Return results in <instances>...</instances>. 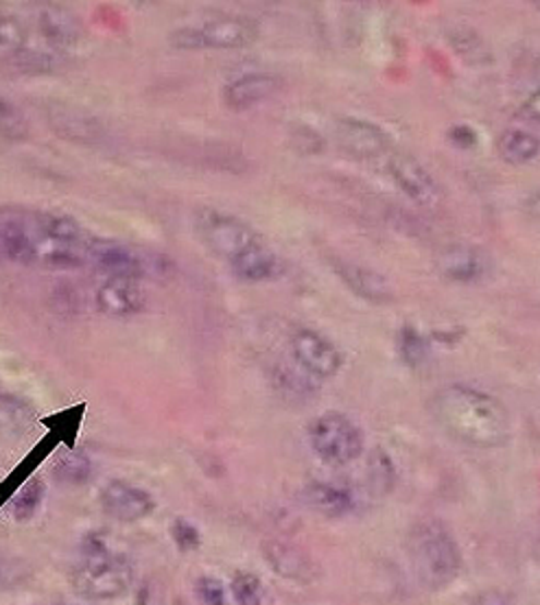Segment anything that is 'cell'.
Wrapping results in <instances>:
<instances>
[{"label":"cell","instance_id":"13","mask_svg":"<svg viewBox=\"0 0 540 605\" xmlns=\"http://www.w3.org/2000/svg\"><path fill=\"white\" fill-rule=\"evenodd\" d=\"M283 88V80L269 73H250L243 77H237L224 88V104L232 112H248L274 95H278Z\"/></svg>","mask_w":540,"mask_h":605},{"label":"cell","instance_id":"7","mask_svg":"<svg viewBox=\"0 0 540 605\" xmlns=\"http://www.w3.org/2000/svg\"><path fill=\"white\" fill-rule=\"evenodd\" d=\"M197 230L204 241V245L219 258L232 263L237 261L243 252H248L252 245L261 241L256 230L245 223L239 217L215 213V210H204L197 219Z\"/></svg>","mask_w":540,"mask_h":605},{"label":"cell","instance_id":"23","mask_svg":"<svg viewBox=\"0 0 540 605\" xmlns=\"http://www.w3.org/2000/svg\"><path fill=\"white\" fill-rule=\"evenodd\" d=\"M93 474V461L84 450H71L56 463V476L71 485H82Z\"/></svg>","mask_w":540,"mask_h":605},{"label":"cell","instance_id":"37","mask_svg":"<svg viewBox=\"0 0 540 605\" xmlns=\"http://www.w3.org/2000/svg\"><path fill=\"white\" fill-rule=\"evenodd\" d=\"M529 208H531L533 215L540 219V195H536V197L529 202Z\"/></svg>","mask_w":540,"mask_h":605},{"label":"cell","instance_id":"31","mask_svg":"<svg viewBox=\"0 0 540 605\" xmlns=\"http://www.w3.org/2000/svg\"><path fill=\"white\" fill-rule=\"evenodd\" d=\"M171 537L176 542V546L182 553L195 550L202 544V533L187 520V518H176L171 524Z\"/></svg>","mask_w":540,"mask_h":605},{"label":"cell","instance_id":"12","mask_svg":"<svg viewBox=\"0 0 540 605\" xmlns=\"http://www.w3.org/2000/svg\"><path fill=\"white\" fill-rule=\"evenodd\" d=\"M337 141L346 154L359 160H372L383 154H389L387 134L368 121L341 119L337 123Z\"/></svg>","mask_w":540,"mask_h":605},{"label":"cell","instance_id":"22","mask_svg":"<svg viewBox=\"0 0 540 605\" xmlns=\"http://www.w3.org/2000/svg\"><path fill=\"white\" fill-rule=\"evenodd\" d=\"M538 154H540V141L529 132L512 130L499 138V156L503 162H507L512 167L527 165Z\"/></svg>","mask_w":540,"mask_h":605},{"label":"cell","instance_id":"36","mask_svg":"<svg viewBox=\"0 0 540 605\" xmlns=\"http://www.w3.org/2000/svg\"><path fill=\"white\" fill-rule=\"evenodd\" d=\"M523 112H525V117L529 119V121H533V123H540V88L527 99V104H525V108H523Z\"/></svg>","mask_w":540,"mask_h":605},{"label":"cell","instance_id":"29","mask_svg":"<svg viewBox=\"0 0 540 605\" xmlns=\"http://www.w3.org/2000/svg\"><path fill=\"white\" fill-rule=\"evenodd\" d=\"M370 481L376 494H387L394 485V465L385 452H376L370 465Z\"/></svg>","mask_w":540,"mask_h":605},{"label":"cell","instance_id":"25","mask_svg":"<svg viewBox=\"0 0 540 605\" xmlns=\"http://www.w3.org/2000/svg\"><path fill=\"white\" fill-rule=\"evenodd\" d=\"M45 483L38 481V479H32L27 481V485H23L19 489V494L12 498V505H10V511L16 520H29L34 518V513L40 509L43 500H45Z\"/></svg>","mask_w":540,"mask_h":605},{"label":"cell","instance_id":"27","mask_svg":"<svg viewBox=\"0 0 540 605\" xmlns=\"http://www.w3.org/2000/svg\"><path fill=\"white\" fill-rule=\"evenodd\" d=\"M232 596L237 605H263V583L252 572H239L232 579Z\"/></svg>","mask_w":540,"mask_h":605},{"label":"cell","instance_id":"17","mask_svg":"<svg viewBox=\"0 0 540 605\" xmlns=\"http://www.w3.org/2000/svg\"><path fill=\"white\" fill-rule=\"evenodd\" d=\"M335 271L355 295H359L372 304H387L394 298L389 282L370 267L339 261V263H335Z\"/></svg>","mask_w":540,"mask_h":605},{"label":"cell","instance_id":"35","mask_svg":"<svg viewBox=\"0 0 540 605\" xmlns=\"http://www.w3.org/2000/svg\"><path fill=\"white\" fill-rule=\"evenodd\" d=\"M470 605H512V598L507 592L501 590H485L472 598Z\"/></svg>","mask_w":540,"mask_h":605},{"label":"cell","instance_id":"14","mask_svg":"<svg viewBox=\"0 0 540 605\" xmlns=\"http://www.w3.org/2000/svg\"><path fill=\"white\" fill-rule=\"evenodd\" d=\"M435 269L451 282L468 285L488 274V256L472 245H448L437 254Z\"/></svg>","mask_w":540,"mask_h":605},{"label":"cell","instance_id":"15","mask_svg":"<svg viewBox=\"0 0 540 605\" xmlns=\"http://www.w3.org/2000/svg\"><path fill=\"white\" fill-rule=\"evenodd\" d=\"M97 306L108 317H132L145 308V293L136 278L112 276L108 278L99 293Z\"/></svg>","mask_w":540,"mask_h":605},{"label":"cell","instance_id":"4","mask_svg":"<svg viewBox=\"0 0 540 605\" xmlns=\"http://www.w3.org/2000/svg\"><path fill=\"white\" fill-rule=\"evenodd\" d=\"M43 217L38 210L0 206V258L40 267L43 258Z\"/></svg>","mask_w":540,"mask_h":605},{"label":"cell","instance_id":"1","mask_svg":"<svg viewBox=\"0 0 540 605\" xmlns=\"http://www.w3.org/2000/svg\"><path fill=\"white\" fill-rule=\"evenodd\" d=\"M437 424L457 441L475 448H496L509 437V413L490 394L468 385H448L433 398Z\"/></svg>","mask_w":540,"mask_h":605},{"label":"cell","instance_id":"10","mask_svg":"<svg viewBox=\"0 0 540 605\" xmlns=\"http://www.w3.org/2000/svg\"><path fill=\"white\" fill-rule=\"evenodd\" d=\"M389 176L394 178L396 186L413 202L420 206H433L440 202L442 193L440 186L435 182V178L409 154L403 152H394L389 154V162H387Z\"/></svg>","mask_w":540,"mask_h":605},{"label":"cell","instance_id":"19","mask_svg":"<svg viewBox=\"0 0 540 605\" xmlns=\"http://www.w3.org/2000/svg\"><path fill=\"white\" fill-rule=\"evenodd\" d=\"M302 498L313 511L328 516V518H339L352 509L350 492L346 487L324 483V481L309 483L302 492Z\"/></svg>","mask_w":540,"mask_h":605},{"label":"cell","instance_id":"8","mask_svg":"<svg viewBox=\"0 0 540 605\" xmlns=\"http://www.w3.org/2000/svg\"><path fill=\"white\" fill-rule=\"evenodd\" d=\"M160 258L149 256L132 245L119 243L115 239H101L95 237L88 254V265L97 267L99 271L112 276H125V278H136L141 280L149 271H158Z\"/></svg>","mask_w":540,"mask_h":605},{"label":"cell","instance_id":"11","mask_svg":"<svg viewBox=\"0 0 540 605\" xmlns=\"http://www.w3.org/2000/svg\"><path fill=\"white\" fill-rule=\"evenodd\" d=\"M101 507L119 522H136L154 511L156 500L143 487L130 485L125 481H110L101 489Z\"/></svg>","mask_w":540,"mask_h":605},{"label":"cell","instance_id":"34","mask_svg":"<svg viewBox=\"0 0 540 605\" xmlns=\"http://www.w3.org/2000/svg\"><path fill=\"white\" fill-rule=\"evenodd\" d=\"M25 564L19 559H5L0 557V588L16 585L25 577Z\"/></svg>","mask_w":540,"mask_h":605},{"label":"cell","instance_id":"6","mask_svg":"<svg viewBox=\"0 0 540 605\" xmlns=\"http://www.w3.org/2000/svg\"><path fill=\"white\" fill-rule=\"evenodd\" d=\"M313 452L328 465H348L363 452V435L359 426L344 413L328 411L309 426Z\"/></svg>","mask_w":540,"mask_h":605},{"label":"cell","instance_id":"30","mask_svg":"<svg viewBox=\"0 0 540 605\" xmlns=\"http://www.w3.org/2000/svg\"><path fill=\"white\" fill-rule=\"evenodd\" d=\"M14 66L21 69L23 73H49L53 69V58L47 56V53H40V51H34V49H25L21 51L19 56L12 58Z\"/></svg>","mask_w":540,"mask_h":605},{"label":"cell","instance_id":"38","mask_svg":"<svg viewBox=\"0 0 540 605\" xmlns=\"http://www.w3.org/2000/svg\"><path fill=\"white\" fill-rule=\"evenodd\" d=\"M538 75H540V66H538Z\"/></svg>","mask_w":540,"mask_h":605},{"label":"cell","instance_id":"3","mask_svg":"<svg viewBox=\"0 0 540 605\" xmlns=\"http://www.w3.org/2000/svg\"><path fill=\"white\" fill-rule=\"evenodd\" d=\"M134 581V564L123 553L104 550L84 555L73 572V588L88 601H112L123 596Z\"/></svg>","mask_w":540,"mask_h":605},{"label":"cell","instance_id":"5","mask_svg":"<svg viewBox=\"0 0 540 605\" xmlns=\"http://www.w3.org/2000/svg\"><path fill=\"white\" fill-rule=\"evenodd\" d=\"M259 25L250 19L226 16L208 21L202 27H184L171 34V45L182 51H204V49H243L259 40Z\"/></svg>","mask_w":540,"mask_h":605},{"label":"cell","instance_id":"21","mask_svg":"<svg viewBox=\"0 0 540 605\" xmlns=\"http://www.w3.org/2000/svg\"><path fill=\"white\" fill-rule=\"evenodd\" d=\"M36 418L32 404L12 394H0V437H19L27 433Z\"/></svg>","mask_w":540,"mask_h":605},{"label":"cell","instance_id":"28","mask_svg":"<svg viewBox=\"0 0 540 605\" xmlns=\"http://www.w3.org/2000/svg\"><path fill=\"white\" fill-rule=\"evenodd\" d=\"M451 43L455 45L457 53L461 58L468 56V49H470V64H485L490 62V56H488V49L485 45L479 40V36L475 32H457L455 38H451Z\"/></svg>","mask_w":540,"mask_h":605},{"label":"cell","instance_id":"2","mask_svg":"<svg viewBox=\"0 0 540 605\" xmlns=\"http://www.w3.org/2000/svg\"><path fill=\"white\" fill-rule=\"evenodd\" d=\"M407 548L416 577L429 590H442L457 579L461 570V550L442 520L424 518L416 522L409 531Z\"/></svg>","mask_w":540,"mask_h":605},{"label":"cell","instance_id":"32","mask_svg":"<svg viewBox=\"0 0 540 605\" xmlns=\"http://www.w3.org/2000/svg\"><path fill=\"white\" fill-rule=\"evenodd\" d=\"M400 354H403V359L409 365H420L427 359V343H424V339L416 330L405 328L400 332Z\"/></svg>","mask_w":540,"mask_h":605},{"label":"cell","instance_id":"16","mask_svg":"<svg viewBox=\"0 0 540 605\" xmlns=\"http://www.w3.org/2000/svg\"><path fill=\"white\" fill-rule=\"evenodd\" d=\"M235 276L245 282H269L285 274L283 258L269 250L263 241L252 245L248 252H243L237 261L230 263Z\"/></svg>","mask_w":540,"mask_h":605},{"label":"cell","instance_id":"24","mask_svg":"<svg viewBox=\"0 0 540 605\" xmlns=\"http://www.w3.org/2000/svg\"><path fill=\"white\" fill-rule=\"evenodd\" d=\"M27 49V27L16 19L0 14V56L12 60Z\"/></svg>","mask_w":540,"mask_h":605},{"label":"cell","instance_id":"33","mask_svg":"<svg viewBox=\"0 0 540 605\" xmlns=\"http://www.w3.org/2000/svg\"><path fill=\"white\" fill-rule=\"evenodd\" d=\"M197 594L204 601V605H228L226 588L215 577H202L197 581Z\"/></svg>","mask_w":540,"mask_h":605},{"label":"cell","instance_id":"18","mask_svg":"<svg viewBox=\"0 0 540 605\" xmlns=\"http://www.w3.org/2000/svg\"><path fill=\"white\" fill-rule=\"evenodd\" d=\"M40 34L51 47L69 49L82 40V23L64 8L49 5L40 12Z\"/></svg>","mask_w":540,"mask_h":605},{"label":"cell","instance_id":"9","mask_svg":"<svg viewBox=\"0 0 540 605\" xmlns=\"http://www.w3.org/2000/svg\"><path fill=\"white\" fill-rule=\"evenodd\" d=\"M291 352L309 378H333L344 363L337 346L315 330H300L291 341Z\"/></svg>","mask_w":540,"mask_h":605},{"label":"cell","instance_id":"20","mask_svg":"<svg viewBox=\"0 0 540 605\" xmlns=\"http://www.w3.org/2000/svg\"><path fill=\"white\" fill-rule=\"evenodd\" d=\"M265 555H267V561H272L276 572L283 574V577L298 579V581H309L311 574H313L311 559L296 546L272 542L267 546Z\"/></svg>","mask_w":540,"mask_h":605},{"label":"cell","instance_id":"26","mask_svg":"<svg viewBox=\"0 0 540 605\" xmlns=\"http://www.w3.org/2000/svg\"><path fill=\"white\" fill-rule=\"evenodd\" d=\"M29 136V123L23 112L5 97H0V138L25 141Z\"/></svg>","mask_w":540,"mask_h":605}]
</instances>
